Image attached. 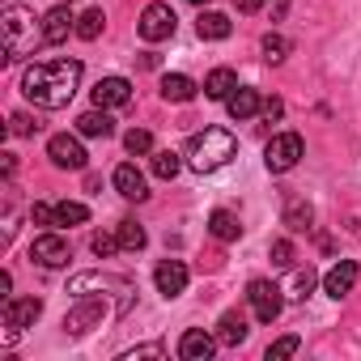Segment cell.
<instances>
[{
	"mask_svg": "<svg viewBox=\"0 0 361 361\" xmlns=\"http://www.w3.org/2000/svg\"><path fill=\"white\" fill-rule=\"evenodd\" d=\"M81 60H47V64H30L22 73V94L43 106V111H60L73 102L77 85H81Z\"/></svg>",
	"mask_w": 361,
	"mask_h": 361,
	"instance_id": "6da1fadb",
	"label": "cell"
},
{
	"mask_svg": "<svg viewBox=\"0 0 361 361\" xmlns=\"http://www.w3.org/2000/svg\"><path fill=\"white\" fill-rule=\"evenodd\" d=\"M0 39H5V60H22V56H35L43 39V22L35 18V9L26 5H9L0 13Z\"/></svg>",
	"mask_w": 361,
	"mask_h": 361,
	"instance_id": "7a4b0ae2",
	"label": "cell"
},
{
	"mask_svg": "<svg viewBox=\"0 0 361 361\" xmlns=\"http://www.w3.org/2000/svg\"><path fill=\"white\" fill-rule=\"evenodd\" d=\"M234 153H238L234 132H226V128H204V132H196L192 145H188V166H192L196 174H213V170H221Z\"/></svg>",
	"mask_w": 361,
	"mask_h": 361,
	"instance_id": "3957f363",
	"label": "cell"
},
{
	"mask_svg": "<svg viewBox=\"0 0 361 361\" xmlns=\"http://www.w3.org/2000/svg\"><path fill=\"white\" fill-rule=\"evenodd\" d=\"M302 153H306L302 136H298V132H281V136L268 140V149H264V166H268L272 174H285V170H293V166L302 161Z\"/></svg>",
	"mask_w": 361,
	"mask_h": 361,
	"instance_id": "277c9868",
	"label": "cell"
},
{
	"mask_svg": "<svg viewBox=\"0 0 361 361\" xmlns=\"http://www.w3.org/2000/svg\"><path fill=\"white\" fill-rule=\"evenodd\" d=\"M106 314H115V310H106V302H102L98 293H85V298H77V306L64 314V331H68V336H85V331L98 327Z\"/></svg>",
	"mask_w": 361,
	"mask_h": 361,
	"instance_id": "5b68a950",
	"label": "cell"
},
{
	"mask_svg": "<svg viewBox=\"0 0 361 361\" xmlns=\"http://www.w3.org/2000/svg\"><path fill=\"white\" fill-rule=\"evenodd\" d=\"M174 26H178V18H174V9H170V5H161V0L145 5V13H140V22H136V30H140V39H145V43H161V39H170V35H174Z\"/></svg>",
	"mask_w": 361,
	"mask_h": 361,
	"instance_id": "8992f818",
	"label": "cell"
},
{
	"mask_svg": "<svg viewBox=\"0 0 361 361\" xmlns=\"http://www.w3.org/2000/svg\"><path fill=\"white\" fill-rule=\"evenodd\" d=\"M281 293H285V289L272 285V281H251L247 298H251V310H255L259 323H276V319H281V310H285V298H281Z\"/></svg>",
	"mask_w": 361,
	"mask_h": 361,
	"instance_id": "52a82bcc",
	"label": "cell"
},
{
	"mask_svg": "<svg viewBox=\"0 0 361 361\" xmlns=\"http://www.w3.org/2000/svg\"><path fill=\"white\" fill-rule=\"evenodd\" d=\"M106 289L136 293V285H132V281L111 276V272H81V276H73V281H68V293H73V298H85V293H106Z\"/></svg>",
	"mask_w": 361,
	"mask_h": 361,
	"instance_id": "ba28073f",
	"label": "cell"
},
{
	"mask_svg": "<svg viewBox=\"0 0 361 361\" xmlns=\"http://www.w3.org/2000/svg\"><path fill=\"white\" fill-rule=\"evenodd\" d=\"M47 157L60 170H85V145L77 136H68V132H60V136L47 140Z\"/></svg>",
	"mask_w": 361,
	"mask_h": 361,
	"instance_id": "9c48e42d",
	"label": "cell"
},
{
	"mask_svg": "<svg viewBox=\"0 0 361 361\" xmlns=\"http://www.w3.org/2000/svg\"><path fill=\"white\" fill-rule=\"evenodd\" d=\"M30 259H35L39 268H64V264L73 259V251H68V243H64L60 234H39V238L30 243Z\"/></svg>",
	"mask_w": 361,
	"mask_h": 361,
	"instance_id": "30bf717a",
	"label": "cell"
},
{
	"mask_svg": "<svg viewBox=\"0 0 361 361\" xmlns=\"http://www.w3.org/2000/svg\"><path fill=\"white\" fill-rule=\"evenodd\" d=\"M153 281H157V293H161V298H178V293L188 289L192 272H188V264H183V259H161V264H157V272H153Z\"/></svg>",
	"mask_w": 361,
	"mask_h": 361,
	"instance_id": "8fae6325",
	"label": "cell"
},
{
	"mask_svg": "<svg viewBox=\"0 0 361 361\" xmlns=\"http://www.w3.org/2000/svg\"><path fill=\"white\" fill-rule=\"evenodd\" d=\"M39 314H43V302H39V298H9V302H5V327H9L13 336L26 331V327H35Z\"/></svg>",
	"mask_w": 361,
	"mask_h": 361,
	"instance_id": "7c38bea8",
	"label": "cell"
},
{
	"mask_svg": "<svg viewBox=\"0 0 361 361\" xmlns=\"http://www.w3.org/2000/svg\"><path fill=\"white\" fill-rule=\"evenodd\" d=\"M217 331H204V327H192V331H183V340H178V357L183 361H209L213 353H217Z\"/></svg>",
	"mask_w": 361,
	"mask_h": 361,
	"instance_id": "4fadbf2b",
	"label": "cell"
},
{
	"mask_svg": "<svg viewBox=\"0 0 361 361\" xmlns=\"http://www.w3.org/2000/svg\"><path fill=\"white\" fill-rule=\"evenodd\" d=\"M73 30H77V18H73V9H68V5H56V9H47V13H43V39H47L51 47H60Z\"/></svg>",
	"mask_w": 361,
	"mask_h": 361,
	"instance_id": "5bb4252c",
	"label": "cell"
},
{
	"mask_svg": "<svg viewBox=\"0 0 361 361\" xmlns=\"http://www.w3.org/2000/svg\"><path fill=\"white\" fill-rule=\"evenodd\" d=\"M357 276H361V268H357V259H340L327 276H323V293L327 298H344V293H353V285H357Z\"/></svg>",
	"mask_w": 361,
	"mask_h": 361,
	"instance_id": "9a60e30c",
	"label": "cell"
},
{
	"mask_svg": "<svg viewBox=\"0 0 361 361\" xmlns=\"http://www.w3.org/2000/svg\"><path fill=\"white\" fill-rule=\"evenodd\" d=\"M115 192L123 196V200H149V183H145V174L132 166V161H123L119 170H115Z\"/></svg>",
	"mask_w": 361,
	"mask_h": 361,
	"instance_id": "2e32d148",
	"label": "cell"
},
{
	"mask_svg": "<svg viewBox=\"0 0 361 361\" xmlns=\"http://www.w3.org/2000/svg\"><path fill=\"white\" fill-rule=\"evenodd\" d=\"M132 102V85L123 81V77H102L98 85H94V106H128Z\"/></svg>",
	"mask_w": 361,
	"mask_h": 361,
	"instance_id": "e0dca14e",
	"label": "cell"
},
{
	"mask_svg": "<svg viewBox=\"0 0 361 361\" xmlns=\"http://www.w3.org/2000/svg\"><path fill=\"white\" fill-rule=\"evenodd\" d=\"M226 111H230V119H251L255 111H264V98H259V90H251V85H238L230 98H226Z\"/></svg>",
	"mask_w": 361,
	"mask_h": 361,
	"instance_id": "ac0fdd59",
	"label": "cell"
},
{
	"mask_svg": "<svg viewBox=\"0 0 361 361\" xmlns=\"http://www.w3.org/2000/svg\"><path fill=\"white\" fill-rule=\"evenodd\" d=\"M234 90H238V77H234V68H213V73L204 77V98H213V102H226Z\"/></svg>",
	"mask_w": 361,
	"mask_h": 361,
	"instance_id": "d6986e66",
	"label": "cell"
},
{
	"mask_svg": "<svg viewBox=\"0 0 361 361\" xmlns=\"http://www.w3.org/2000/svg\"><path fill=\"white\" fill-rule=\"evenodd\" d=\"M161 98L166 102H192L196 98V81L183 77V73H166L161 77Z\"/></svg>",
	"mask_w": 361,
	"mask_h": 361,
	"instance_id": "ffe728a7",
	"label": "cell"
},
{
	"mask_svg": "<svg viewBox=\"0 0 361 361\" xmlns=\"http://www.w3.org/2000/svg\"><path fill=\"white\" fill-rule=\"evenodd\" d=\"M77 132H81V136H111V132H115V119H111L106 106H94V111H85V115L77 119Z\"/></svg>",
	"mask_w": 361,
	"mask_h": 361,
	"instance_id": "44dd1931",
	"label": "cell"
},
{
	"mask_svg": "<svg viewBox=\"0 0 361 361\" xmlns=\"http://www.w3.org/2000/svg\"><path fill=\"white\" fill-rule=\"evenodd\" d=\"M285 226H289L293 234H306V230L314 226V209H310L306 200L289 196V200H285Z\"/></svg>",
	"mask_w": 361,
	"mask_h": 361,
	"instance_id": "7402d4cb",
	"label": "cell"
},
{
	"mask_svg": "<svg viewBox=\"0 0 361 361\" xmlns=\"http://www.w3.org/2000/svg\"><path fill=\"white\" fill-rule=\"evenodd\" d=\"M217 340H221V344H230V348H238V344L247 340V319H243V314H234V310H226V314L217 319Z\"/></svg>",
	"mask_w": 361,
	"mask_h": 361,
	"instance_id": "603a6c76",
	"label": "cell"
},
{
	"mask_svg": "<svg viewBox=\"0 0 361 361\" xmlns=\"http://www.w3.org/2000/svg\"><path fill=\"white\" fill-rule=\"evenodd\" d=\"M196 30H200V39H209V43H221V39H230V18L226 13H200V22H196Z\"/></svg>",
	"mask_w": 361,
	"mask_h": 361,
	"instance_id": "cb8c5ba5",
	"label": "cell"
},
{
	"mask_svg": "<svg viewBox=\"0 0 361 361\" xmlns=\"http://www.w3.org/2000/svg\"><path fill=\"white\" fill-rule=\"evenodd\" d=\"M209 234L221 238V243H234V238L243 234V226H238V217H234L230 209H217V213L209 217Z\"/></svg>",
	"mask_w": 361,
	"mask_h": 361,
	"instance_id": "d4e9b609",
	"label": "cell"
},
{
	"mask_svg": "<svg viewBox=\"0 0 361 361\" xmlns=\"http://www.w3.org/2000/svg\"><path fill=\"white\" fill-rule=\"evenodd\" d=\"M115 234H119V247H123V251H140V247L149 243V238H145V226H140V221H132V217H123Z\"/></svg>",
	"mask_w": 361,
	"mask_h": 361,
	"instance_id": "484cf974",
	"label": "cell"
},
{
	"mask_svg": "<svg viewBox=\"0 0 361 361\" xmlns=\"http://www.w3.org/2000/svg\"><path fill=\"white\" fill-rule=\"evenodd\" d=\"M90 221V209L77 204V200H60L56 204V226H85Z\"/></svg>",
	"mask_w": 361,
	"mask_h": 361,
	"instance_id": "4316f807",
	"label": "cell"
},
{
	"mask_svg": "<svg viewBox=\"0 0 361 361\" xmlns=\"http://www.w3.org/2000/svg\"><path fill=\"white\" fill-rule=\"evenodd\" d=\"M178 170H183V157H178L174 149H157V153H153V174H157V178H174Z\"/></svg>",
	"mask_w": 361,
	"mask_h": 361,
	"instance_id": "83f0119b",
	"label": "cell"
},
{
	"mask_svg": "<svg viewBox=\"0 0 361 361\" xmlns=\"http://www.w3.org/2000/svg\"><path fill=\"white\" fill-rule=\"evenodd\" d=\"M259 51H264V60H268V64H281V60L289 56V39H285V35H264Z\"/></svg>",
	"mask_w": 361,
	"mask_h": 361,
	"instance_id": "f1b7e54d",
	"label": "cell"
},
{
	"mask_svg": "<svg viewBox=\"0 0 361 361\" xmlns=\"http://www.w3.org/2000/svg\"><path fill=\"white\" fill-rule=\"evenodd\" d=\"M102 26H106L102 9H90V13H81V18H77V35H81V39H98V35H102Z\"/></svg>",
	"mask_w": 361,
	"mask_h": 361,
	"instance_id": "f546056e",
	"label": "cell"
},
{
	"mask_svg": "<svg viewBox=\"0 0 361 361\" xmlns=\"http://www.w3.org/2000/svg\"><path fill=\"white\" fill-rule=\"evenodd\" d=\"M123 149H128L132 157H140V153H153V136H149L145 128H132V132L123 136Z\"/></svg>",
	"mask_w": 361,
	"mask_h": 361,
	"instance_id": "4dcf8cb0",
	"label": "cell"
},
{
	"mask_svg": "<svg viewBox=\"0 0 361 361\" xmlns=\"http://www.w3.org/2000/svg\"><path fill=\"white\" fill-rule=\"evenodd\" d=\"M314 285H319V276H314V268H298V272H293V293H289V298H298V302H306Z\"/></svg>",
	"mask_w": 361,
	"mask_h": 361,
	"instance_id": "1f68e13d",
	"label": "cell"
},
{
	"mask_svg": "<svg viewBox=\"0 0 361 361\" xmlns=\"http://www.w3.org/2000/svg\"><path fill=\"white\" fill-rule=\"evenodd\" d=\"M268 259H272V268H293V243L289 238H276L268 247Z\"/></svg>",
	"mask_w": 361,
	"mask_h": 361,
	"instance_id": "d6a6232c",
	"label": "cell"
},
{
	"mask_svg": "<svg viewBox=\"0 0 361 361\" xmlns=\"http://www.w3.org/2000/svg\"><path fill=\"white\" fill-rule=\"evenodd\" d=\"M298 348H302V340H298V336H281L276 344H268V353H264V357H268V361H285V357H293Z\"/></svg>",
	"mask_w": 361,
	"mask_h": 361,
	"instance_id": "836d02e7",
	"label": "cell"
},
{
	"mask_svg": "<svg viewBox=\"0 0 361 361\" xmlns=\"http://www.w3.org/2000/svg\"><path fill=\"white\" fill-rule=\"evenodd\" d=\"M39 128H43V123H39L35 115H26V111H18V115L9 119V132H13V136H35Z\"/></svg>",
	"mask_w": 361,
	"mask_h": 361,
	"instance_id": "e575fe53",
	"label": "cell"
},
{
	"mask_svg": "<svg viewBox=\"0 0 361 361\" xmlns=\"http://www.w3.org/2000/svg\"><path fill=\"white\" fill-rule=\"evenodd\" d=\"M90 247H94V255H102V259L115 255V251H123V247H119V234H94Z\"/></svg>",
	"mask_w": 361,
	"mask_h": 361,
	"instance_id": "d590c367",
	"label": "cell"
},
{
	"mask_svg": "<svg viewBox=\"0 0 361 361\" xmlns=\"http://www.w3.org/2000/svg\"><path fill=\"white\" fill-rule=\"evenodd\" d=\"M140 357H166V348H161V344H140V348L119 353V361H140Z\"/></svg>",
	"mask_w": 361,
	"mask_h": 361,
	"instance_id": "8d00e7d4",
	"label": "cell"
},
{
	"mask_svg": "<svg viewBox=\"0 0 361 361\" xmlns=\"http://www.w3.org/2000/svg\"><path fill=\"white\" fill-rule=\"evenodd\" d=\"M30 221H35V226H56V204H43V200H39V204L30 209Z\"/></svg>",
	"mask_w": 361,
	"mask_h": 361,
	"instance_id": "74e56055",
	"label": "cell"
},
{
	"mask_svg": "<svg viewBox=\"0 0 361 361\" xmlns=\"http://www.w3.org/2000/svg\"><path fill=\"white\" fill-rule=\"evenodd\" d=\"M264 115H268V119H281V115H285V102H281V98H268V102H264Z\"/></svg>",
	"mask_w": 361,
	"mask_h": 361,
	"instance_id": "f35d334b",
	"label": "cell"
},
{
	"mask_svg": "<svg viewBox=\"0 0 361 361\" xmlns=\"http://www.w3.org/2000/svg\"><path fill=\"white\" fill-rule=\"evenodd\" d=\"M234 5H238V13H259L264 0H234Z\"/></svg>",
	"mask_w": 361,
	"mask_h": 361,
	"instance_id": "ab89813d",
	"label": "cell"
},
{
	"mask_svg": "<svg viewBox=\"0 0 361 361\" xmlns=\"http://www.w3.org/2000/svg\"><path fill=\"white\" fill-rule=\"evenodd\" d=\"M192 5H209V0H192Z\"/></svg>",
	"mask_w": 361,
	"mask_h": 361,
	"instance_id": "60d3db41",
	"label": "cell"
}]
</instances>
